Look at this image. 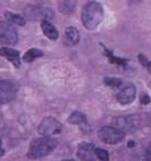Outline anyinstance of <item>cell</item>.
<instances>
[{
    "label": "cell",
    "instance_id": "obj_14",
    "mask_svg": "<svg viewBox=\"0 0 151 161\" xmlns=\"http://www.w3.org/2000/svg\"><path fill=\"white\" fill-rule=\"evenodd\" d=\"M41 56H43L42 50L32 48V49L28 50V52L24 54V56H23V59H24L26 63H31V62H33L34 59L39 58V57H41Z\"/></svg>",
    "mask_w": 151,
    "mask_h": 161
},
{
    "label": "cell",
    "instance_id": "obj_9",
    "mask_svg": "<svg viewBox=\"0 0 151 161\" xmlns=\"http://www.w3.org/2000/svg\"><path fill=\"white\" fill-rule=\"evenodd\" d=\"M77 157L81 161H97L96 147L91 143H82L77 149Z\"/></svg>",
    "mask_w": 151,
    "mask_h": 161
},
{
    "label": "cell",
    "instance_id": "obj_18",
    "mask_svg": "<svg viewBox=\"0 0 151 161\" xmlns=\"http://www.w3.org/2000/svg\"><path fill=\"white\" fill-rule=\"evenodd\" d=\"M105 84L107 85V86L116 89V88H119L120 87V85H122V80H120V79H116V78H106Z\"/></svg>",
    "mask_w": 151,
    "mask_h": 161
},
{
    "label": "cell",
    "instance_id": "obj_12",
    "mask_svg": "<svg viewBox=\"0 0 151 161\" xmlns=\"http://www.w3.org/2000/svg\"><path fill=\"white\" fill-rule=\"evenodd\" d=\"M80 41V32L74 26H68L65 31V42L68 46H75Z\"/></svg>",
    "mask_w": 151,
    "mask_h": 161
},
{
    "label": "cell",
    "instance_id": "obj_4",
    "mask_svg": "<svg viewBox=\"0 0 151 161\" xmlns=\"http://www.w3.org/2000/svg\"><path fill=\"white\" fill-rule=\"evenodd\" d=\"M98 136L100 137V140L102 142L107 143V144H118L124 140L125 137V133H123L122 130L117 129L115 127H108V126H103L100 128L98 131Z\"/></svg>",
    "mask_w": 151,
    "mask_h": 161
},
{
    "label": "cell",
    "instance_id": "obj_17",
    "mask_svg": "<svg viewBox=\"0 0 151 161\" xmlns=\"http://www.w3.org/2000/svg\"><path fill=\"white\" fill-rule=\"evenodd\" d=\"M5 16H6L8 21L13 24H17V25H24L25 24V19L19 15H16V14H13L10 12L5 13Z\"/></svg>",
    "mask_w": 151,
    "mask_h": 161
},
{
    "label": "cell",
    "instance_id": "obj_6",
    "mask_svg": "<svg viewBox=\"0 0 151 161\" xmlns=\"http://www.w3.org/2000/svg\"><path fill=\"white\" fill-rule=\"evenodd\" d=\"M39 133L42 136L46 137H51L53 135H57V134H60L63 130L62 124L59 122L58 120H56L55 118H51V117H48V118H44L41 124L39 125Z\"/></svg>",
    "mask_w": 151,
    "mask_h": 161
},
{
    "label": "cell",
    "instance_id": "obj_22",
    "mask_svg": "<svg viewBox=\"0 0 151 161\" xmlns=\"http://www.w3.org/2000/svg\"><path fill=\"white\" fill-rule=\"evenodd\" d=\"M142 161H151V150L147 151V153L144 154V157H143V160H142Z\"/></svg>",
    "mask_w": 151,
    "mask_h": 161
},
{
    "label": "cell",
    "instance_id": "obj_20",
    "mask_svg": "<svg viewBox=\"0 0 151 161\" xmlns=\"http://www.w3.org/2000/svg\"><path fill=\"white\" fill-rule=\"evenodd\" d=\"M106 55L110 58V62L114 63V64H122V65H125L126 64V61L125 59H122V58H118V57H115L114 55H111V53L109 50L106 49Z\"/></svg>",
    "mask_w": 151,
    "mask_h": 161
},
{
    "label": "cell",
    "instance_id": "obj_11",
    "mask_svg": "<svg viewBox=\"0 0 151 161\" xmlns=\"http://www.w3.org/2000/svg\"><path fill=\"white\" fill-rule=\"evenodd\" d=\"M0 55L5 57L6 59H8V61H10L14 64V66L19 68L21 58H19V53L17 50L8 48V47H3V48H0Z\"/></svg>",
    "mask_w": 151,
    "mask_h": 161
},
{
    "label": "cell",
    "instance_id": "obj_24",
    "mask_svg": "<svg viewBox=\"0 0 151 161\" xmlns=\"http://www.w3.org/2000/svg\"><path fill=\"white\" fill-rule=\"evenodd\" d=\"M147 68H148V71L151 73V62H148V63H147Z\"/></svg>",
    "mask_w": 151,
    "mask_h": 161
},
{
    "label": "cell",
    "instance_id": "obj_1",
    "mask_svg": "<svg viewBox=\"0 0 151 161\" xmlns=\"http://www.w3.org/2000/svg\"><path fill=\"white\" fill-rule=\"evenodd\" d=\"M103 19V9L99 3L91 1L83 7L81 13L82 23L88 30H94Z\"/></svg>",
    "mask_w": 151,
    "mask_h": 161
},
{
    "label": "cell",
    "instance_id": "obj_16",
    "mask_svg": "<svg viewBox=\"0 0 151 161\" xmlns=\"http://www.w3.org/2000/svg\"><path fill=\"white\" fill-rule=\"evenodd\" d=\"M75 1L74 0H63V3L59 5V10L64 14H71L74 12Z\"/></svg>",
    "mask_w": 151,
    "mask_h": 161
},
{
    "label": "cell",
    "instance_id": "obj_8",
    "mask_svg": "<svg viewBox=\"0 0 151 161\" xmlns=\"http://www.w3.org/2000/svg\"><path fill=\"white\" fill-rule=\"evenodd\" d=\"M25 16L28 19H44L48 21V19H53V12L47 8V7H39V6H28L24 10Z\"/></svg>",
    "mask_w": 151,
    "mask_h": 161
},
{
    "label": "cell",
    "instance_id": "obj_19",
    "mask_svg": "<svg viewBox=\"0 0 151 161\" xmlns=\"http://www.w3.org/2000/svg\"><path fill=\"white\" fill-rule=\"evenodd\" d=\"M96 155L100 161H109V153L103 149H96Z\"/></svg>",
    "mask_w": 151,
    "mask_h": 161
},
{
    "label": "cell",
    "instance_id": "obj_2",
    "mask_svg": "<svg viewBox=\"0 0 151 161\" xmlns=\"http://www.w3.org/2000/svg\"><path fill=\"white\" fill-rule=\"evenodd\" d=\"M58 146V141L53 138V137H46L43 136L41 138L32 141L30 150L28 152V158L31 159H40L50 154L51 152L56 150Z\"/></svg>",
    "mask_w": 151,
    "mask_h": 161
},
{
    "label": "cell",
    "instance_id": "obj_7",
    "mask_svg": "<svg viewBox=\"0 0 151 161\" xmlns=\"http://www.w3.org/2000/svg\"><path fill=\"white\" fill-rule=\"evenodd\" d=\"M17 95V87L9 80H0V104L12 102Z\"/></svg>",
    "mask_w": 151,
    "mask_h": 161
},
{
    "label": "cell",
    "instance_id": "obj_13",
    "mask_svg": "<svg viewBox=\"0 0 151 161\" xmlns=\"http://www.w3.org/2000/svg\"><path fill=\"white\" fill-rule=\"evenodd\" d=\"M41 26H42V31L47 38H49L51 40H56V39L58 38L59 34H58V31H57V29H56L49 21L43 19L42 23H41Z\"/></svg>",
    "mask_w": 151,
    "mask_h": 161
},
{
    "label": "cell",
    "instance_id": "obj_10",
    "mask_svg": "<svg viewBox=\"0 0 151 161\" xmlns=\"http://www.w3.org/2000/svg\"><path fill=\"white\" fill-rule=\"evenodd\" d=\"M135 95H136V89L135 87L133 86L132 84H128L126 86H124L122 89L117 93V101L123 104V105H126L132 103L134 99H135Z\"/></svg>",
    "mask_w": 151,
    "mask_h": 161
},
{
    "label": "cell",
    "instance_id": "obj_5",
    "mask_svg": "<svg viewBox=\"0 0 151 161\" xmlns=\"http://www.w3.org/2000/svg\"><path fill=\"white\" fill-rule=\"evenodd\" d=\"M18 40V36L13 23L0 21V42L3 45H15Z\"/></svg>",
    "mask_w": 151,
    "mask_h": 161
},
{
    "label": "cell",
    "instance_id": "obj_23",
    "mask_svg": "<svg viewBox=\"0 0 151 161\" xmlns=\"http://www.w3.org/2000/svg\"><path fill=\"white\" fill-rule=\"evenodd\" d=\"M3 154H5V149L3 145V141L0 140V157H3Z\"/></svg>",
    "mask_w": 151,
    "mask_h": 161
},
{
    "label": "cell",
    "instance_id": "obj_21",
    "mask_svg": "<svg viewBox=\"0 0 151 161\" xmlns=\"http://www.w3.org/2000/svg\"><path fill=\"white\" fill-rule=\"evenodd\" d=\"M150 102H151L150 97H149L148 95H142V96H141V103H142V104L147 105V104H149Z\"/></svg>",
    "mask_w": 151,
    "mask_h": 161
},
{
    "label": "cell",
    "instance_id": "obj_15",
    "mask_svg": "<svg viewBox=\"0 0 151 161\" xmlns=\"http://www.w3.org/2000/svg\"><path fill=\"white\" fill-rule=\"evenodd\" d=\"M68 122L69 124H73V125H86V118L85 115L83 113H81V112H73L68 119Z\"/></svg>",
    "mask_w": 151,
    "mask_h": 161
},
{
    "label": "cell",
    "instance_id": "obj_25",
    "mask_svg": "<svg viewBox=\"0 0 151 161\" xmlns=\"http://www.w3.org/2000/svg\"><path fill=\"white\" fill-rule=\"evenodd\" d=\"M63 161H74V160H63Z\"/></svg>",
    "mask_w": 151,
    "mask_h": 161
},
{
    "label": "cell",
    "instance_id": "obj_3",
    "mask_svg": "<svg viewBox=\"0 0 151 161\" xmlns=\"http://www.w3.org/2000/svg\"><path fill=\"white\" fill-rule=\"evenodd\" d=\"M113 126L123 133H134L141 126V119L136 114L120 115L113 119Z\"/></svg>",
    "mask_w": 151,
    "mask_h": 161
}]
</instances>
